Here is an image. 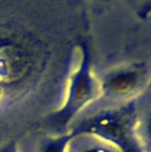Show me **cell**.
Here are the masks:
<instances>
[{"label": "cell", "mask_w": 151, "mask_h": 152, "mask_svg": "<svg viewBox=\"0 0 151 152\" xmlns=\"http://www.w3.org/2000/svg\"><path fill=\"white\" fill-rule=\"evenodd\" d=\"M150 128H151V126H150Z\"/></svg>", "instance_id": "3"}, {"label": "cell", "mask_w": 151, "mask_h": 152, "mask_svg": "<svg viewBox=\"0 0 151 152\" xmlns=\"http://www.w3.org/2000/svg\"><path fill=\"white\" fill-rule=\"evenodd\" d=\"M151 15V0L146 1L143 5L141 6L140 10L138 12V16L142 19H146L148 18Z\"/></svg>", "instance_id": "2"}, {"label": "cell", "mask_w": 151, "mask_h": 152, "mask_svg": "<svg viewBox=\"0 0 151 152\" xmlns=\"http://www.w3.org/2000/svg\"><path fill=\"white\" fill-rule=\"evenodd\" d=\"M137 76L133 72H121L109 80V87L116 93H126L135 87Z\"/></svg>", "instance_id": "1"}]
</instances>
